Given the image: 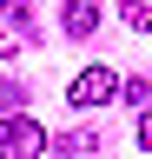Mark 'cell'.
<instances>
[{
    "label": "cell",
    "mask_w": 152,
    "mask_h": 159,
    "mask_svg": "<svg viewBox=\"0 0 152 159\" xmlns=\"http://www.w3.org/2000/svg\"><path fill=\"white\" fill-rule=\"evenodd\" d=\"M60 27H66L73 40L99 33V7H93V0H66V7H60Z\"/></svg>",
    "instance_id": "3957f363"
},
{
    "label": "cell",
    "mask_w": 152,
    "mask_h": 159,
    "mask_svg": "<svg viewBox=\"0 0 152 159\" xmlns=\"http://www.w3.org/2000/svg\"><path fill=\"white\" fill-rule=\"evenodd\" d=\"M20 53V27H0V60H13Z\"/></svg>",
    "instance_id": "52a82bcc"
},
{
    "label": "cell",
    "mask_w": 152,
    "mask_h": 159,
    "mask_svg": "<svg viewBox=\"0 0 152 159\" xmlns=\"http://www.w3.org/2000/svg\"><path fill=\"white\" fill-rule=\"evenodd\" d=\"M139 146L152 152V106H145V119H139Z\"/></svg>",
    "instance_id": "9c48e42d"
},
{
    "label": "cell",
    "mask_w": 152,
    "mask_h": 159,
    "mask_svg": "<svg viewBox=\"0 0 152 159\" xmlns=\"http://www.w3.org/2000/svg\"><path fill=\"white\" fill-rule=\"evenodd\" d=\"M119 99H132V106H145V99H152V80H139V73H119Z\"/></svg>",
    "instance_id": "5b68a950"
},
{
    "label": "cell",
    "mask_w": 152,
    "mask_h": 159,
    "mask_svg": "<svg viewBox=\"0 0 152 159\" xmlns=\"http://www.w3.org/2000/svg\"><path fill=\"white\" fill-rule=\"evenodd\" d=\"M0 13L7 20H33V0H0Z\"/></svg>",
    "instance_id": "ba28073f"
},
{
    "label": "cell",
    "mask_w": 152,
    "mask_h": 159,
    "mask_svg": "<svg viewBox=\"0 0 152 159\" xmlns=\"http://www.w3.org/2000/svg\"><path fill=\"white\" fill-rule=\"evenodd\" d=\"M112 13H119L132 33H145V27H152V7H145V0H112Z\"/></svg>",
    "instance_id": "277c9868"
},
{
    "label": "cell",
    "mask_w": 152,
    "mask_h": 159,
    "mask_svg": "<svg viewBox=\"0 0 152 159\" xmlns=\"http://www.w3.org/2000/svg\"><path fill=\"white\" fill-rule=\"evenodd\" d=\"M20 99H27V86H20V80H0V113H13Z\"/></svg>",
    "instance_id": "8992f818"
},
{
    "label": "cell",
    "mask_w": 152,
    "mask_h": 159,
    "mask_svg": "<svg viewBox=\"0 0 152 159\" xmlns=\"http://www.w3.org/2000/svg\"><path fill=\"white\" fill-rule=\"evenodd\" d=\"M66 99H73V106H106V99H119V73H112V66H86L66 86Z\"/></svg>",
    "instance_id": "7a4b0ae2"
},
{
    "label": "cell",
    "mask_w": 152,
    "mask_h": 159,
    "mask_svg": "<svg viewBox=\"0 0 152 159\" xmlns=\"http://www.w3.org/2000/svg\"><path fill=\"white\" fill-rule=\"evenodd\" d=\"M20 152H46L40 119H27V113H0V159H20Z\"/></svg>",
    "instance_id": "6da1fadb"
}]
</instances>
